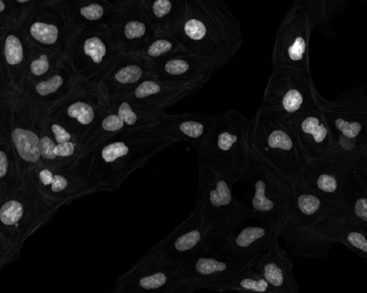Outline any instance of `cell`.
Returning a JSON list of instances; mask_svg holds the SVG:
<instances>
[{"mask_svg":"<svg viewBox=\"0 0 367 293\" xmlns=\"http://www.w3.org/2000/svg\"><path fill=\"white\" fill-rule=\"evenodd\" d=\"M171 33L187 53L214 59L223 66L243 44L241 22L221 0H185L183 15Z\"/></svg>","mask_w":367,"mask_h":293,"instance_id":"6da1fadb","label":"cell"},{"mask_svg":"<svg viewBox=\"0 0 367 293\" xmlns=\"http://www.w3.org/2000/svg\"><path fill=\"white\" fill-rule=\"evenodd\" d=\"M249 142L259 157L290 178L297 177L309 162L287 121L261 107L250 118Z\"/></svg>","mask_w":367,"mask_h":293,"instance_id":"7a4b0ae2","label":"cell"},{"mask_svg":"<svg viewBox=\"0 0 367 293\" xmlns=\"http://www.w3.org/2000/svg\"><path fill=\"white\" fill-rule=\"evenodd\" d=\"M198 170V197L203 202L210 235L252 218L248 206L237 200L233 193L239 175L200 157Z\"/></svg>","mask_w":367,"mask_h":293,"instance_id":"3957f363","label":"cell"},{"mask_svg":"<svg viewBox=\"0 0 367 293\" xmlns=\"http://www.w3.org/2000/svg\"><path fill=\"white\" fill-rule=\"evenodd\" d=\"M285 220L251 225H245L243 222L229 225L210 235L203 250L244 268H253L258 258L279 236Z\"/></svg>","mask_w":367,"mask_h":293,"instance_id":"277c9868","label":"cell"},{"mask_svg":"<svg viewBox=\"0 0 367 293\" xmlns=\"http://www.w3.org/2000/svg\"><path fill=\"white\" fill-rule=\"evenodd\" d=\"M283 175L264 161L250 147L241 179L253 188L248 205L252 218L266 223L287 220L289 213Z\"/></svg>","mask_w":367,"mask_h":293,"instance_id":"5b68a950","label":"cell"},{"mask_svg":"<svg viewBox=\"0 0 367 293\" xmlns=\"http://www.w3.org/2000/svg\"><path fill=\"white\" fill-rule=\"evenodd\" d=\"M250 123L239 110H228L198 153L200 159L234 171L241 179L250 150Z\"/></svg>","mask_w":367,"mask_h":293,"instance_id":"8992f818","label":"cell"},{"mask_svg":"<svg viewBox=\"0 0 367 293\" xmlns=\"http://www.w3.org/2000/svg\"><path fill=\"white\" fill-rule=\"evenodd\" d=\"M246 269H248L203 250L181 265L180 276L173 288L185 293H193L203 288L229 291L234 281Z\"/></svg>","mask_w":367,"mask_h":293,"instance_id":"52a82bcc","label":"cell"},{"mask_svg":"<svg viewBox=\"0 0 367 293\" xmlns=\"http://www.w3.org/2000/svg\"><path fill=\"white\" fill-rule=\"evenodd\" d=\"M283 185L290 219L310 227L325 220L354 219L341 202L314 193L298 177L284 176Z\"/></svg>","mask_w":367,"mask_h":293,"instance_id":"ba28073f","label":"cell"},{"mask_svg":"<svg viewBox=\"0 0 367 293\" xmlns=\"http://www.w3.org/2000/svg\"><path fill=\"white\" fill-rule=\"evenodd\" d=\"M210 234L203 202L198 197L189 216L165 240L160 256L181 266L204 249Z\"/></svg>","mask_w":367,"mask_h":293,"instance_id":"9c48e42d","label":"cell"},{"mask_svg":"<svg viewBox=\"0 0 367 293\" xmlns=\"http://www.w3.org/2000/svg\"><path fill=\"white\" fill-rule=\"evenodd\" d=\"M302 82L298 71L273 69L261 108L284 119L299 114L305 103Z\"/></svg>","mask_w":367,"mask_h":293,"instance_id":"30bf717a","label":"cell"},{"mask_svg":"<svg viewBox=\"0 0 367 293\" xmlns=\"http://www.w3.org/2000/svg\"><path fill=\"white\" fill-rule=\"evenodd\" d=\"M350 168L329 151L320 159L309 161L297 177L314 193L330 200L341 202L343 187Z\"/></svg>","mask_w":367,"mask_h":293,"instance_id":"8fae6325","label":"cell"},{"mask_svg":"<svg viewBox=\"0 0 367 293\" xmlns=\"http://www.w3.org/2000/svg\"><path fill=\"white\" fill-rule=\"evenodd\" d=\"M291 254L306 259L326 258L337 243L322 234L315 227L298 222L289 217L279 235Z\"/></svg>","mask_w":367,"mask_h":293,"instance_id":"7c38bea8","label":"cell"},{"mask_svg":"<svg viewBox=\"0 0 367 293\" xmlns=\"http://www.w3.org/2000/svg\"><path fill=\"white\" fill-rule=\"evenodd\" d=\"M223 66L214 59L187 53L164 61L161 71L166 82L196 86L201 89Z\"/></svg>","mask_w":367,"mask_h":293,"instance_id":"4fadbf2b","label":"cell"},{"mask_svg":"<svg viewBox=\"0 0 367 293\" xmlns=\"http://www.w3.org/2000/svg\"><path fill=\"white\" fill-rule=\"evenodd\" d=\"M279 240V236L275 238L253 269L268 282L276 293H300L293 263L280 246Z\"/></svg>","mask_w":367,"mask_h":293,"instance_id":"5bb4252c","label":"cell"},{"mask_svg":"<svg viewBox=\"0 0 367 293\" xmlns=\"http://www.w3.org/2000/svg\"><path fill=\"white\" fill-rule=\"evenodd\" d=\"M220 119L218 116L185 114L170 116L166 123V136L177 143L186 142L199 153L207 143Z\"/></svg>","mask_w":367,"mask_h":293,"instance_id":"9a60e30c","label":"cell"},{"mask_svg":"<svg viewBox=\"0 0 367 293\" xmlns=\"http://www.w3.org/2000/svg\"><path fill=\"white\" fill-rule=\"evenodd\" d=\"M337 244L348 247L367 263V225L355 219L330 220L314 225Z\"/></svg>","mask_w":367,"mask_h":293,"instance_id":"2e32d148","label":"cell"},{"mask_svg":"<svg viewBox=\"0 0 367 293\" xmlns=\"http://www.w3.org/2000/svg\"><path fill=\"white\" fill-rule=\"evenodd\" d=\"M341 202L354 219L367 225V181L352 168L345 179Z\"/></svg>","mask_w":367,"mask_h":293,"instance_id":"e0dca14e","label":"cell"},{"mask_svg":"<svg viewBox=\"0 0 367 293\" xmlns=\"http://www.w3.org/2000/svg\"><path fill=\"white\" fill-rule=\"evenodd\" d=\"M229 290L241 293H276L268 282L253 268L245 270L237 277Z\"/></svg>","mask_w":367,"mask_h":293,"instance_id":"ac0fdd59","label":"cell"},{"mask_svg":"<svg viewBox=\"0 0 367 293\" xmlns=\"http://www.w3.org/2000/svg\"><path fill=\"white\" fill-rule=\"evenodd\" d=\"M12 139L22 159L31 163L39 160L40 141L35 133L17 128L13 132Z\"/></svg>","mask_w":367,"mask_h":293,"instance_id":"d6986e66","label":"cell"},{"mask_svg":"<svg viewBox=\"0 0 367 293\" xmlns=\"http://www.w3.org/2000/svg\"><path fill=\"white\" fill-rule=\"evenodd\" d=\"M187 53L183 45L172 33H165L164 37L150 45L147 54L153 58L165 57V60Z\"/></svg>","mask_w":367,"mask_h":293,"instance_id":"ffe728a7","label":"cell"},{"mask_svg":"<svg viewBox=\"0 0 367 293\" xmlns=\"http://www.w3.org/2000/svg\"><path fill=\"white\" fill-rule=\"evenodd\" d=\"M33 37L43 44H53L58 36V28L54 26L36 22L31 29Z\"/></svg>","mask_w":367,"mask_h":293,"instance_id":"44dd1931","label":"cell"},{"mask_svg":"<svg viewBox=\"0 0 367 293\" xmlns=\"http://www.w3.org/2000/svg\"><path fill=\"white\" fill-rule=\"evenodd\" d=\"M5 55L8 62L15 65L20 63L24 58L23 47L20 41L14 35H10L6 39Z\"/></svg>","mask_w":367,"mask_h":293,"instance_id":"7402d4cb","label":"cell"},{"mask_svg":"<svg viewBox=\"0 0 367 293\" xmlns=\"http://www.w3.org/2000/svg\"><path fill=\"white\" fill-rule=\"evenodd\" d=\"M68 114L74 118H76L83 125L90 124L94 118V112L92 107L84 103H76L69 107Z\"/></svg>","mask_w":367,"mask_h":293,"instance_id":"603a6c76","label":"cell"},{"mask_svg":"<svg viewBox=\"0 0 367 293\" xmlns=\"http://www.w3.org/2000/svg\"><path fill=\"white\" fill-rule=\"evenodd\" d=\"M23 213V206L19 202L10 201L3 206L0 211V217L4 224L11 225L19 221Z\"/></svg>","mask_w":367,"mask_h":293,"instance_id":"cb8c5ba5","label":"cell"},{"mask_svg":"<svg viewBox=\"0 0 367 293\" xmlns=\"http://www.w3.org/2000/svg\"><path fill=\"white\" fill-rule=\"evenodd\" d=\"M84 51L90 56L96 63L102 61L105 55L106 48L103 42L98 37H93L85 41Z\"/></svg>","mask_w":367,"mask_h":293,"instance_id":"d4e9b609","label":"cell"},{"mask_svg":"<svg viewBox=\"0 0 367 293\" xmlns=\"http://www.w3.org/2000/svg\"><path fill=\"white\" fill-rule=\"evenodd\" d=\"M128 152V148L123 143H116L106 146L102 151V157L105 162L112 163Z\"/></svg>","mask_w":367,"mask_h":293,"instance_id":"484cf974","label":"cell"},{"mask_svg":"<svg viewBox=\"0 0 367 293\" xmlns=\"http://www.w3.org/2000/svg\"><path fill=\"white\" fill-rule=\"evenodd\" d=\"M142 76V71L137 65H130L120 70L116 75L117 80L121 83L137 82Z\"/></svg>","mask_w":367,"mask_h":293,"instance_id":"4316f807","label":"cell"},{"mask_svg":"<svg viewBox=\"0 0 367 293\" xmlns=\"http://www.w3.org/2000/svg\"><path fill=\"white\" fill-rule=\"evenodd\" d=\"M336 126L342 132L344 137L352 140H355L358 136L361 130V126L359 123L347 122L342 119H338L336 121Z\"/></svg>","mask_w":367,"mask_h":293,"instance_id":"83f0119b","label":"cell"},{"mask_svg":"<svg viewBox=\"0 0 367 293\" xmlns=\"http://www.w3.org/2000/svg\"><path fill=\"white\" fill-rule=\"evenodd\" d=\"M62 82V78L59 76H56L48 81L37 84L36 86L37 92L43 96L53 94L57 91Z\"/></svg>","mask_w":367,"mask_h":293,"instance_id":"f1b7e54d","label":"cell"},{"mask_svg":"<svg viewBox=\"0 0 367 293\" xmlns=\"http://www.w3.org/2000/svg\"><path fill=\"white\" fill-rule=\"evenodd\" d=\"M162 83L155 81H145L136 89L135 94L138 98H145L157 94L161 89Z\"/></svg>","mask_w":367,"mask_h":293,"instance_id":"f546056e","label":"cell"},{"mask_svg":"<svg viewBox=\"0 0 367 293\" xmlns=\"http://www.w3.org/2000/svg\"><path fill=\"white\" fill-rule=\"evenodd\" d=\"M145 33L146 26L140 21H129L125 28V35L128 39L139 38Z\"/></svg>","mask_w":367,"mask_h":293,"instance_id":"4dcf8cb0","label":"cell"},{"mask_svg":"<svg viewBox=\"0 0 367 293\" xmlns=\"http://www.w3.org/2000/svg\"><path fill=\"white\" fill-rule=\"evenodd\" d=\"M358 172L367 181V154L366 153L358 154L353 161L351 167Z\"/></svg>","mask_w":367,"mask_h":293,"instance_id":"1f68e13d","label":"cell"},{"mask_svg":"<svg viewBox=\"0 0 367 293\" xmlns=\"http://www.w3.org/2000/svg\"><path fill=\"white\" fill-rule=\"evenodd\" d=\"M56 145L49 137H43L40 141V153L46 159L53 160L56 155L54 153Z\"/></svg>","mask_w":367,"mask_h":293,"instance_id":"d6a6232c","label":"cell"},{"mask_svg":"<svg viewBox=\"0 0 367 293\" xmlns=\"http://www.w3.org/2000/svg\"><path fill=\"white\" fill-rule=\"evenodd\" d=\"M49 69V62L46 55H42L31 64L32 73L35 76L46 73Z\"/></svg>","mask_w":367,"mask_h":293,"instance_id":"836d02e7","label":"cell"},{"mask_svg":"<svg viewBox=\"0 0 367 293\" xmlns=\"http://www.w3.org/2000/svg\"><path fill=\"white\" fill-rule=\"evenodd\" d=\"M119 116L128 125H134L137 121V116L133 111L130 105L123 103L119 109Z\"/></svg>","mask_w":367,"mask_h":293,"instance_id":"e575fe53","label":"cell"},{"mask_svg":"<svg viewBox=\"0 0 367 293\" xmlns=\"http://www.w3.org/2000/svg\"><path fill=\"white\" fill-rule=\"evenodd\" d=\"M80 13L86 19L89 20H96L100 19L103 15V8L96 4L91 5L89 7L83 8Z\"/></svg>","mask_w":367,"mask_h":293,"instance_id":"d590c367","label":"cell"},{"mask_svg":"<svg viewBox=\"0 0 367 293\" xmlns=\"http://www.w3.org/2000/svg\"><path fill=\"white\" fill-rule=\"evenodd\" d=\"M123 126V121L119 116L116 115L106 118L102 123L103 128L107 131H117L122 128Z\"/></svg>","mask_w":367,"mask_h":293,"instance_id":"8d00e7d4","label":"cell"},{"mask_svg":"<svg viewBox=\"0 0 367 293\" xmlns=\"http://www.w3.org/2000/svg\"><path fill=\"white\" fill-rule=\"evenodd\" d=\"M75 146L72 143H63L56 147L54 153L57 156L67 157L73 154Z\"/></svg>","mask_w":367,"mask_h":293,"instance_id":"74e56055","label":"cell"},{"mask_svg":"<svg viewBox=\"0 0 367 293\" xmlns=\"http://www.w3.org/2000/svg\"><path fill=\"white\" fill-rule=\"evenodd\" d=\"M52 130L56 135V139L58 143L60 144L67 143L71 139V134L60 125H53Z\"/></svg>","mask_w":367,"mask_h":293,"instance_id":"f35d334b","label":"cell"},{"mask_svg":"<svg viewBox=\"0 0 367 293\" xmlns=\"http://www.w3.org/2000/svg\"><path fill=\"white\" fill-rule=\"evenodd\" d=\"M67 185L68 183L66 178L60 175H56L52 184V190L55 193L60 192L66 188Z\"/></svg>","mask_w":367,"mask_h":293,"instance_id":"ab89813d","label":"cell"},{"mask_svg":"<svg viewBox=\"0 0 367 293\" xmlns=\"http://www.w3.org/2000/svg\"><path fill=\"white\" fill-rule=\"evenodd\" d=\"M40 178L43 184L49 186L53 184L54 177L51 171L44 170L40 173Z\"/></svg>","mask_w":367,"mask_h":293,"instance_id":"60d3db41","label":"cell"},{"mask_svg":"<svg viewBox=\"0 0 367 293\" xmlns=\"http://www.w3.org/2000/svg\"><path fill=\"white\" fill-rule=\"evenodd\" d=\"M8 159L3 152H0V176L3 177L8 170Z\"/></svg>","mask_w":367,"mask_h":293,"instance_id":"b9f144b4","label":"cell"},{"mask_svg":"<svg viewBox=\"0 0 367 293\" xmlns=\"http://www.w3.org/2000/svg\"><path fill=\"white\" fill-rule=\"evenodd\" d=\"M5 9V5L3 1H0V11L3 12Z\"/></svg>","mask_w":367,"mask_h":293,"instance_id":"7bdbcfd3","label":"cell"},{"mask_svg":"<svg viewBox=\"0 0 367 293\" xmlns=\"http://www.w3.org/2000/svg\"><path fill=\"white\" fill-rule=\"evenodd\" d=\"M18 3H27L28 2V0H24V1H20V0H18L17 1Z\"/></svg>","mask_w":367,"mask_h":293,"instance_id":"ee69618b","label":"cell"}]
</instances>
